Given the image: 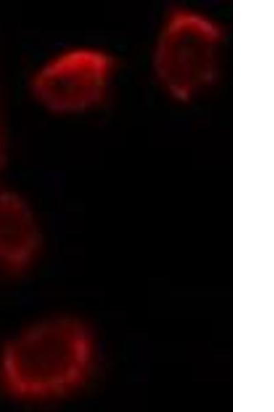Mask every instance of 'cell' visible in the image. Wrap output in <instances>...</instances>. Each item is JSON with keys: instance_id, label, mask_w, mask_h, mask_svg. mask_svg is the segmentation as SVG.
<instances>
[{"instance_id": "cell-1", "label": "cell", "mask_w": 274, "mask_h": 412, "mask_svg": "<svg viewBox=\"0 0 274 412\" xmlns=\"http://www.w3.org/2000/svg\"><path fill=\"white\" fill-rule=\"evenodd\" d=\"M88 329L80 321L58 318L21 332L4 345L0 380L11 396L24 400L55 397L81 385L93 360Z\"/></svg>"}, {"instance_id": "cell-2", "label": "cell", "mask_w": 274, "mask_h": 412, "mask_svg": "<svg viewBox=\"0 0 274 412\" xmlns=\"http://www.w3.org/2000/svg\"><path fill=\"white\" fill-rule=\"evenodd\" d=\"M115 68L112 56L103 48L70 46L36 66L29 79V91L36 104L53 115L86 114L104 104Z\"/></svg>"}, {"instance_id": "cell-3", "label": "cell", "mask_w": 274, "mask_h": 412, "mask_svg": "<svg viewBox=\"0 0 274 412\" xmlns=\"http://www.w3.org/2000/svg\"><path fill=\"white\" fill-rule=\"evenodd\" d=\"M221 33L207 19L188 12L175 13L158 44L155 66L166 89L188 99L209 86L219 64Z\"/></svg>"}, {"instance_id": "cell-4", "label": "cell", "mask_w": 274, "mask_h": 412, "mask_svg": "<svg viewBox=\"0 0 274 412\" xmlns=\"http://www.w3.org/2000/svg\"><path fill=\"white\" fill-rule=\"evenodd\" d=\"M36 215L19 192L0 187V269L11 275L24 273L42 248Z\"/></svg>"}, {"instance_id": "cell-5", "label": "cell", "mask_w": 274, "mask_h": 412, "mask_svg": "<svg viewBox=\"0 0 274 412\" xmlns=\"http://www.w3.org/2000/svg\"><path fill=\"white\" fill-rule=\"evenodd\" d=\"M0 112V176L5 168L7 158L5 132Z\"/></svg>"}]
</instances>
